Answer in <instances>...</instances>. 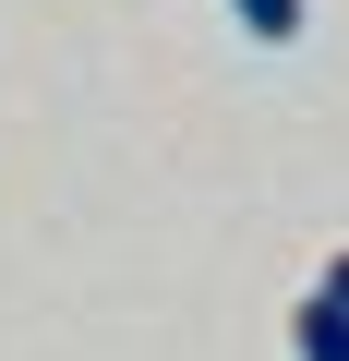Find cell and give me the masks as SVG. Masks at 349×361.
<instances>
[{"mask_svg":"<svg viewBox=\"0 0 349 361\" xmlns=\"http://www.w3.org/2000/svg\"><path fill=\"white\" fill-rule=\"evenodd\" d=\"M325 301H337V313H349V253H337V265H325Z\"/></svg>","mask_w":349,"mask_h":361,"instance_id":"obj_3","label":"cell"},{"mask_svg":"<svg viewBox=\"0 0 349 361\" xmlns=\"http://www.w3.org/2000/svg\"><path fill=\"white\" fill-rule=\"evenodd\" d=\"M289 349H301V361H349V313H337V301L313 289V301L289 313Z\"/></svg>","mask_w":349,"mask_h":361,"instance_id":"obj_1","label":"cell"},{"mask_svg":"<svg viewBox=\"0 0 349 361\" xmlns=\"http://www.w3.org/2000/svg\"><path fill=\"white\" fill-rule=\"evenodd\" d=\"M229 13H241V37H265V49L301 37V0H229Z\"/></svg>","mask_w":349,"mask_h":361,"instance_id":"obj_2","label":"cell"}]
</instances>
